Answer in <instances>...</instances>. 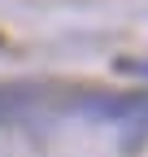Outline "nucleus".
<instances>
[{"mask_svg": "<svg viewBox=\"0 0 148 157\" xmlns=\"http://www.w3.org/2000/svg\"><path fill=\"white\" fill-rule=\"evenodd\" d=\"M79 113L100 118V122H118L126 131H148V92L144 96H83Z\"/></svg>", "mask_w": 148, "mask_h": 157, "instance_id": "f257e3e1", "label": "nucleus"}, {"mask_svg": "<svg viewBox=\"0 0 148 157\" xmlns=\"http://www.w3.org/2000/svg\"><path fill=\"white\" fill-rule=\"evenodd\" d=\"M35 101H39V87H31V83L0 87V122H9V118H22Z\"/></svg>", "mask_w": 148, "mask_h": 157, "instance_id": "f03ea898", "label": "nucleus"}, {"mask_svg": "<svg viewBox=\"0 0 148 157\" xmlns=\"http://www.w3.org/2000/svg\"><path fill=\"white\" fill-rule=\"evenodd\" d=\"M118 70H122V74H139V78H148V61H131V57H122Z\"/></svg>", "mask_w": 148, "mask_h": 157, "instance_id": "7ed1b4c3", "label": "nucleus"}]
</instances>
